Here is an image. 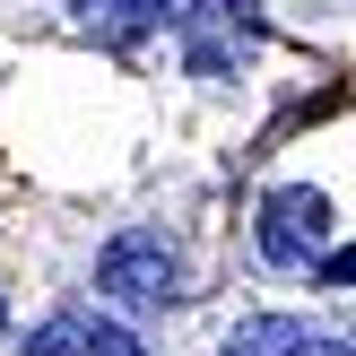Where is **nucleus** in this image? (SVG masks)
Returning <instances> with one entry per match:
<instances>
[{
  "instance_id": "obj_2",
  "label": "nucleus",
  "mask_w": 356,
  "mask_h": 356,
  "mask_svg": "<svg viewBox=\"0 0 356 356\" xmlns=\"http://www.w3.org/2000/svg\"><path fill=\"white\" fill-rule=\"evenodd\" d=\"M96 287H104V296H122V305H165V296L183 287V252H174L156 226H131V235L104 243Z\"/></svg>"
},
{
  "instance_id": "obj_3",
  "label": "nucleus",
  "mask_w": 356,
  "mask_h": 356,
  "mask_svg": "<svg viewBox=\"0 0 356 356\" xmlns=\"http://www.w3.org/2000/svg\"><path fill=\"white\" fill-rule=\"evenodd\" d=\"M261 261L270 270H305V261H322L330 252V200L313 183H287V191H270L261 200Z\"/></svg>"
},
{
  "instance_id": "obj_6",
  "label": "nucleus",
  "mask_w": 356,
  "mask_h": 356,
  "mask_svg": "<svg viewBox=\"0 0 356 356\" xmlns=\"http://www.w3.org/2000/svg\"><path fill=\"white\" fill-rule=\"evenodd\" d=\"M226 356H348V348L322 339V330H305V322H287V313H261V322H243L226 339Z\"/></svg>"
},
{
  "instance_id": "obj_1",
  "label": "nucleus",
  "mask_w": 356,
  "mask_h": 356,
  "mask_svg": "<svg viewBox=\"0 0 356 356\" xmlns=\"http://www.w3.org/2000/svg\"><path fill=\"white\" fill-rule=\"evenodd\" d=\"M261 52V9L252 0H191L183 9V61L191 79H235Z\"/></svg>"
},
{
  "instance_id": "obj_7",
  "label": "nucleus",
  "mask_w": 356,
  "mask_h": 356,
  "mask_svg": "<svg viewBox=\"0 0 356 356\" xmlns=\"http://www.w3.org/2000/svg\"><path fill=\"white\" fill-rule=\"evenodd\" d=\"M313 278H322V287H356V243H348V252H322Z\"/></svg>"
},
{
  "instance_id": "obj_5",
  "label": "nucleus",
  "mask_w": 356,
  "mask_h": 356,
  "mask_svg": "<svg viewBox=\"0 0 356 356\" xmlns=\"http://www.w3.org/2000/svg\"><path fill=\"white\" fill-rule=\"evenodd\" d=\"M174 0H70V26L87 35V44H139V35L165 26Z\"/></svg>"
},
{
  "instance_id": "obj_4",
  "label": "nucleus",
  "mask_w": 356,
  "mask_h": 356,
  "mask_svg": "<svg viewBox=\"0 0 356 356\" xmlns=\"http://www.w3.org/2000/svg\"><path fill=\"white\" fill-rule=\"evenodd\" d=\"M26 356H148L122 322H96V313H52L26 339Z\"/></svg>"
}]
</instances>
